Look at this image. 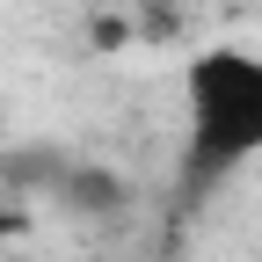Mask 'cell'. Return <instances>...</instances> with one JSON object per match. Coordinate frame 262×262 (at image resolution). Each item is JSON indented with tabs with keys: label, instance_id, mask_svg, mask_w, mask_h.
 <instances>
[{
	"label": "cell",
	"instance_id": "obj_1",
	"mask_svg": "<svg viewBox=\"0 0 262 262\" xmlns=\"http://www.w3.org/2000/svg\"><path fill=\"white\" fill-rule=\"evenodd\" d=\"M248 160H262V51L204 44L182 66V160L175 196L204 204L233 182Z\"/></svg>",
	"mask_w": 262,
	"mask_h": 262
}]
</instances>
